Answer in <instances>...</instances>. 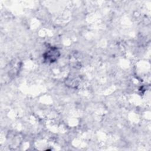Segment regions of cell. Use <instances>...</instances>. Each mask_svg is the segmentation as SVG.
I'll use <instances>...</instances> for the list:
<instances>
[{"instance_id": "6da1fadb", "label": "cell", "mask_w": 151, "mask_h": 151, "mask_svg": "<svg viewBox=\"0 0 151 151\" xmlns=\"http://www.w3.org/2000/svg\"><path fill=\"white\" fill-rule=\"evenodd\" d=\"M59 56V51L56 48H51L44 54V58L45 61L50 63L55 61Z\"/></svg>"}]
</instances>
